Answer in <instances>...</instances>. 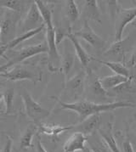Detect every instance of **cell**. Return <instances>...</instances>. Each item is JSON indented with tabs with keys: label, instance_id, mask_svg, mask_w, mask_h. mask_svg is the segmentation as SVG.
<instances>
[{
	"label": "cell",
	"instance_id": "obj_28",
	"mask_svg": "<svg viewBox=\"0 0 136 152\" xmlns=\"http://www.w3.org/2000/svg\"><path fill=\"white\" fill-rule=\"evenodd\" d=\"M116 94H123V93H136V86L133 83L132 77L127 82L122 83L112 89Z\"/></svg>",
	"mask_w": 136,
	"mask_h": 152
},
{
	"label": "cell",
	"instance_id": "obj_27",
	"mask_svg": "<svg viewBox=\"0 0 136 152\" xmlns=\"http://www.w3.org/2000/svg\"><path fill=\"white\" fill-rule=\"evenodd\" d=\"M4 100L5 103V115H10L13 111V103L15 97L14 88H8L3 93Z\"/></svg>",
	"mask_w": 136,
	"mask_h": 152
},
{
	"label": "cell",
	"instance_id": "obj_3",
	"mask_svg": "<svg viewBox=\"0 0 136 152\" xmlns=\"http://www.w3.org/2000/svg\"><path fill=\"white\" fill-rule=\"evenodd\" d=\"M20 96L24 104L26 116L36 124H39L42 120L47 118L50 115V110L43 108L26 89H23L21 91Z\"/></svg>",
	"mask_w": 136,
	"mask_h": 152
},
{
	"label": "cell",
	"instance_id": "obj_18",
	"mask_svg": "<svg viewBox=\"0 0 136 152\" xmlns=\"http://www.w3.org/2000/svg\"><path fill=\"white\" fill-rule=\"evenodd\" d=\"M130 37H127L124 39L120 41H115L114 43L111 44V46L106 49L103 53L105 56H111V57H116L118 59L122 58L124 60L126 52H127V45L129 44Z\"/></svg>",
	"mask_w": 136,
	"mask_h": 152
},
{
	"label": "cell",
	"instance_id": "obj_32",
	"mask_svg": "<svg viewBox=\"0 0 136 152\" xmlns=\"http://www.w3.org/2000/svg\"><path fill=\"white\" fill-rule=\"evenodd\" d=\"M12 145H13V140L10 137L7 136V141L6 144L4 147L2 149V151L0 152H11L12 151Z\"/></svg>",
	"mask_w": 136,
	"mask_h": 152
},
{
	"label": "cell",
	"instance_id": "obj_6",
	"mask_svg": "<svg viewBox=\"0 0 136 152\" xmlns=\"http://www.w3.org/2000/svg\"><path fill=\"white\" fill-rule=\"evenodd\" d=\"M48 53V45L46 42L31 45L28 47H25L23 49L13 51L10 54V57H5L8 60V65L11 67L13 66H15L19 63H21L26 60L31 58L33 56H36L40 54Z\"/></svg>",
	"mask_w": 136,
	"mask_h": 152
},
{
	"label": "cell",
	"instance_id": "obj_14",
	"mask_svg": "<svg viewBox=\"0 0 136 152\" xmlns=\"http://www.w3.org/2000/svg\"><path fill=\"white\" fill-rule=\"evenodd\" d=\"M81 17L83 21L94 20L99 24L102 23L101 20V13L99 10L98 1L96 0H87L84 2V5L82 10Z\"/></svg>",
	"mask_w": 136,
	"mask_h": 152
},
{
	"label": "cell",
	"instance_id": "obj_37",
	"mask_svg": "<svg viewBox=\"0 0 136 152\" xmlns=\"http://www.w3.org/2000/svg\"><path fill=\"white\" fill-rule=\"evenodd\" d=\"M82 152H90V151H89V149H88V148H86L83 151H82Z\"/></svg>",
	"mask_w": 136,
	"mask_h": 152
},
{
	"label": "cell",
	"instance_id": "obj_24",
	"mask_svg": "<svg viewBox=\"0 0 136 152\" xmlns=\"http://www.w3.org/2000/svg\"><path fill=\"white\" fill-rule=\"evenodd\" d=\"M65 16L70 24H73L80 16V12L74 0L65 2Z\"/></svg>",
	"mask_w": 136,
	"mask_h": 152
},
{
	"label": "cell",
	"instance_id": "obj_26",
	"mask_svg": "<svg viewBox=\"0 0 136 152\" xmlns=\"http://www.w3.org/2000/svg\"><path fill=\"white\" fill-rule=\"evenodd\" d=\"M36 132V127L30 126L26 128L24 134L20 138V148L21 150L23 149H30L32 147V138Z\"/></svg>",
	"mask_w": 136,
	"mask_h": 152
},
{
	"label": "cell",
	"instance_id": "obj_34",
	"mask_svg": "<svg viewBox=\"0 0 136 152\" xmlns=\"http://www.w3.org/2000/svg\"><path fill=\"white\" fill-rule=\"evenodd\" d=\"M8 51L6 45H4V46H0V58L2 56H5V53Z\"/></svg>",
	"mask_w": 136,
	"mask_h": 152
},
{
	"label": "cell",
	"instance_id": "obj_23",
	"mask_svg": "<svg viewBox=\"0 0 136 152\" xmlns=\"http://www.w3.org/2000/svg\"><path fill=\"white\" fill-rule=\"evenodd\" d=\"M44 28H45V25H43L42 26L38 27L35 30L29 31L25 32V33H23V34H21L20 36H17L15 39H13L11 42H10L8 44H6L7 49L9 50V49H12L14 48H15L16 46H18L19 44H20L21 43L25 42V41L30 39V38H32L33 37H35L38 33H40L41 31H43Z\"/></svg>",
	"mask_w": 136,
	"mask_h": 152
},
{
	"label": "cell",
	"instance_id": "obj_29",
	"mask_svg": "<svg viewBox=\"0 0 136 152\" xmlns=\"http://www.w3.org/2000/svg\"><path fill=\"white\" fill-rule=\"evenodd\" d=\"M88 149L90 152H111L103 141H94L89 143Z\"/></svg>",
	"mask_w": 136,
	"mask_h": 152
},
{
	"label": "cell",
	"instance_id": "obj_38",
	"mask_svg": "<svg viewBox=\"0 0 136 152\" xmlns=\"http://www.w3.org/2000/svg\"><path fill=\"white\" fill-rule=\"evenodd\" d=\"M132 78H133V80H135L136 82V75H134V76H132Z\"/></svg>",
	"mask_w": 136,
	"mask_h": 152
},
{
	"label": "cell",
	"instance_id": "obj_25",
	"mask_svg": "<svg viewBox=\"0 0 136 152\" xmlns=\"http://www.w3.org/2000/svg\"><path fill=\"white\" fill-rule=\"evenodd\" d=\"M26 3L27 2L20 0H1L0 7L5 8L8 10H10L12 12L20 14L26 5Z\"/></svg>",
	"mask_w": 136,
	"mask_h": 152
},
{
	"label": "cell",
	"instance_id": "obj_13",
	"mask_svg": "<svg viewBox=\"0 0 136 152\" xmlns=\"http://www.w3.org/2000/svg\"><path fill=\"white\" fill-rule=\"evenodd\" d=\"M87 141L88 136L78 132H75L65 142L63 145V151L64 152L83 151L86 149L85 144Z\"/></svg>",
	"mask_w": 136,
	"mask_h": 152
},
{
	"label": "cell",
	"instance_id": "obj_36",
	"mask_svg": "<svg viewBox=\"0 0 136 152\" xmlns=\"http://www.w3.org/2000/svg\"><path fill=\"white\" fill-rule=\"evenodd\" d=\"M2 99H4V94H3V93H0V103L2 101Z\"/></svg>",
	"mask_w": 136,
	"mask_h": 152
},
{
	"label": "cell",
	"instance_id": "obj_35",
	"mask_svg": "<svg viewBox=\"0 0 136 152\" xmlns=\"http://www.w3.org/2000/svg\"><path fill=\"white\" fill-rule=\"evenodd\" d=\"M10 67V66L8 64H5V65H4V66H0V75L7 72H8V69H9Z\"/></svg>",
	"mask_w": 136,
	"mask_h": 152
},
{
	"label": "cell",
	"instance_id": "obj_4",
	"mask_svg": "<svg viewBox=\"0 0 136 152\" xmlns=\"http://www.w3.org/2000/svg\"><path fill=\"white\" fill-rule=\"evenodd\" d=\"M2 77L8 81H23V80H28L32 82L34 84H36L37 82H40L42 80V73L38 72L37 69L31 68L27 66H22L18 65L14 66L7 72L0 75Z\"/></svg>",
	"mask_w": 136,
	"mask_h": 152
},
{
	"label": "cell",
	"instance_id": "obj_10",
	"mask_svg": "<svg viewBox=\"0 0 136 152\" xmlns=\"http://www.w3.org/2000/svg\"><path fill=\"white\" fill-rule=\"evenodd\" d=\"M43 25H44L43 18L37 10L36 4L33 2V3H31L28 10H27L25 19L21 24L20 30L23 34L29 31L35 30L38 27L42 26Z\"/></svg>",
	"mask_w": 136,
	"mask_h": 152
},
{
	"label": "cell",
	"instance_id": "obj_1",
	"mask_svg": "<svg viewBox=\"0 0 136 152\" xmlns=\"http://www.w3.org/2000/svg\"><path fill=\"white\" fill-rule=\"evenodd\" d=\"M55 99L56 101L61 105V110H68L76 112L78 116L79 122L86 119L87 117L94 115V114H100L101 112L111 111L116 109L120 108H132L135 107V104L128 101H117V102H111V103H95L88 100H80L75 101L72 103H67L61 101L57 97H51Z\"/></svg>",
	"mask_w": 136,
	"mask_h": 152
},
{
	"label": "cell",
	"instance_id": "obj_20",
	"mask_svg": "<svg viewBox=\"0 0 136 152\" xmlns=\"http://www.w3.org/2000/svg\"><path fill=\"white\" fill-rule=\"evenodd\" d=\"M129 79V78L125 77L124 76L114 74L111 76H106V77L99 78V83H100L101 86L107 91V90L113 89L114 88L121 85L122 83L127 82Z\"/></svg>",
	"mask_w": 136,
	"mask_h": 152
},
{
	"label": "cell",
	"instance_id": "obj_21",
	"mask_svg": "<svg viewBox=\"0 0 136 152\" xmlns=\"http://www.w3.org/2000/svg\"><path fill=\"white\" fill-rule=\"evenodd\" d=\"M41 133L57 138L59 134L69 130H72L73 126H61V125H49V124H37Z\"/></svg>",
	"mask_w": 136,
	"mask_h": 152
},
{
	"label": "cell",
	"instance_id": "obj_22",
	"mask_svg": "<svg viewBox=\"0 0 136 152\" xmlns=\"http://www.w3.org/2000/svg\"><path fill=\"white\" fill-rule=\"evenodd\" d=\"M94 61H98L99 63L104 65L105 66L109 67L113 72L117 75H120V76H124L125 77L130 78L132 77L131 73L129 72V69L127 68V66L122 64L120 62H115V61H99V60H96L94 59Z\"/></svg>",
	"mask_w": 136,
	"mask_h": 152
},
{
	"label": "cell",
	"instance_id": "obj_19",
	"mask_svg": "<svg viewBox=\"0 0 136 152\" xmlns=\"http://www.w3.org/2000/svg\"><path fill=\"white\" fill-rule=\"evenodd\" d=\"M37 7V10L40 13L41 16L43 20V23L45 25L46 28H53V8L52 5L49 4L47 2L42 1V0H36L34 1Z\"/></svg>",
	"mask_w": 136,
	"mask_h": 152
},
{
	"label": "cell",
	"instance_id": "obj_17",
	"mask_svg": "<svg viewBox=\"0 0 136 152\" xmlns=\"http://www.w3.org/2000/svg\"><path fill=\"white\" fill-rule=\"evenodd\" d=\"M98 134L102 139V141L105 144V145L108 147V149L111 152H122L118 145V143L116 141L115 136L113 134V124L110 122L107 123L106 128L98 129Z\"/></svg>",
	"mask_w": 136,
	"mask_h": 152
},
{
	"label": "cell",
	"instance_id": "obj_5",
	"mask_svg": "<svg viewBox=\"0 0 136 152\" xmlns=\"http://www.w3.org/2000/svg\"><path fill=\"white\" fill-rule=\"evenodd\" d=\"M20 14L7 10L4 20L0 22V46L6 45L16 37V26Z\"/></svg>",
	"mask_w": 136,
	"mask_h": 152
},
{
	"label": "cell",
	"instance_id": "obj_7",
	"mask_svg": "<svg viewBox=\"0 0 136 152\" xmlns=\"http://www.w3.org/2000/svg\"><path fill=\"white\" fill-rule=\"evenodd\" d=\"M46 43L48 45V66L50 72L61 71V56L59 54L58 46L56 43L55 26L46 28Z\"/></svg>",
	"mask_w": 136,
	"mask_h": 152
},
{
	"label": "cell",
	"instance_id": "obj_15",
	"mask_svg": "<svg viewBox=\"0 0 136 152\" xmlns=\"http://www.w3.org/2000/svg\"><path fill=\"white\" fill-rule=\"evenodd\" d=\"M67 39H68L72 44L76 56L78 58L81 64L84 67L88 66L89 62L91 61H93L94 58L91 55H88L86 52V50L83 48V46L81 45V43L78 41V38L73 35V33L72 31V29H70L69 31H68L67 35Z\"/></svg>",
	"mask_w": 136,
	"mask_h": 152
},
{
	"label": "cell",
	"instance_id": "obj_2",
	"mask_svg": "<svg viewBox=\"0 0 136 152\" xmlns=\"http://www.w3.org/2000/svg\"><path fill=\"white\" fill-rule=\"evenodd\" d=\"M109 10L114 24L115 41L123 39V34L126 26L136 19V6L124 9L118 4V1H108Z\"/></svg>",
	"mask_w": 136,
	"mask_h": 152
},
{
	"label": "cell",
	"instance_id": "obj_11",
	"mask_svg": "<svg viewBox=\"0 0 136 152\" xmlns=\"http://www.w3.org/2000/svg\"><path fill=\"white\" fill-rule=\"evenodd\" d=\"M102 122V117L100 114H94L87 117L86 119L79 122L77 125L72 127L75 132H78L84 134L86 136L91 135L100 128V124Z\"/></svg>",
	"mask_w": 136,
	"mask_h": 152
},
{
	"label": "cell",
	"instance_id": "obj_12",
	"mask_svg": "<svg viewBox=\"0 0 136 152\" xmlns=\"http://www.w3.org/2000/svg\"><path fill=\"white\" fill-rule=\"evenodd\" d=\"M86 74V84H88L89 94L94 97L106 99L108 98V92L101 86L96 74L91 69H88Z\"/></svg>",
	"mask_w": 136,
	"mask_h": 152
},
{
	"label": "cell",
	"instance_id": "obj_30",
	"mask_svg": "<svg viewBox=\"0 0 136 152\" xmlns=\"http://www.w3.org/2000/svg\"><path fill=\"white\" fill-rule=\"evenodd\" d=\"M122 148H123V151L124 152H135L133 145H132V143L130 142V140L129 139H126L123 142Z\"/></svg>",
	"mask_w": 136,
	"mask_h": 152
},
{
	"label": "cell",
	"instance_id": "obj_9",
	"mask_svg": "<svg viewBox=\"0 0 136 152\" xmlns=\"http://www.w3.org/2000/svg\"><path fill=\"white\" fill-rule=\"evenodd\" d=\"M86 72L81 71L72 77L67 79L65 91L68 96L75 100L82 97L86 87Z\"/></svg>",
	"mask_w": 136,
	"mask_h": 152
},
{
	"label": "cell",
	"instance_id": "obj_8",
	"mask_svg": "<svg viewBox=\"0 0 136 152\" xmlns=\"http://www.w3.org/2000/svg\"><path fill=\"white\" fill-rule=\"evenodd\" d=\"M72 33L78 38L80 37L82 39H83L89 45H91L94 49H95L98 51L103 50L106 46L107 42L93 30V28L88 24V21L84 20L80 30L72 31Z\"/></svg>",
	"mask_w": 136,
	"mask_h": 152
},
{
	"label": "cell",
	"instance_id": "obj_33",
	"mask_svg": "<svg viewBox=\"0 0 136 152\" xmlns=\"http://www.w3.org/2000/svg\"><path fill=\"white\" fill-rule=\"evenodd\" d=\"M36 151L37 152H48L46 151V149L44 148V146L42 144L41 138L39 135H37V140H36Z\"/></svg>",
	"mask_w": 136,
	"mask_h": 152
},
{
	"label": "cell",
	"instance_id": "obj_31",
	"mask_svg": "<svg viewBox=\"0 0 136 152\" xmlns=\"http://www.w3.org/2000/svg\"><path fill=\"white\" fill-rule=\"evenodd\" d=\"M136 65V48L133 51L132 55L130 56L129 60L126 62L125 66H127V68H131V67L135 66Z\"/></svg>",
	"mask_w": 136,
	"mask_h": 152
},
{
	"label": "cell",
	"instance_id": "obj_39",
	"mask_svg": "<svg viewBox=\"0 0 136 152\" xmlns=\"http://www.w3.org/2000/svg\"><path fill=\"white\" fill-rule=\"evenodd\" d=\"M0 37H1V29H0Z\"/></svg>",
	"mask_w": 136,
	"mask_h": 152
},
{
	"label": "cell",
	"instance_id": "obj_16",
	"mask_svg": "<svg viewBox=\"0 0 136 152\" xmlns=\"http://www.w3.org/2000/svg\"><path fill=\"white\" fill-rule=\"evenodd\" d=\"M68 40V39H67ZM72 44L68 40L67 44H65V52L61 56V71L64 74L66 79H67L68 75L71 72L72 67L74 66L76 54L72 52Z\"/></svg>",
	"mask_w": 136,
	"mask_h": 152
}]
</instances>
